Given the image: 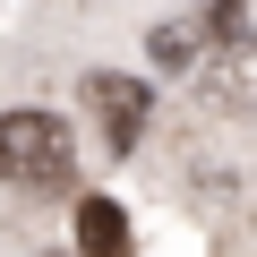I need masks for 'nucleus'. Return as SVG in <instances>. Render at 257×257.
Returning <instances> with one entry per match:
<instances>
[{
	"label": "nucleus",
	"mask_w": 257,
	"mask_h": 257,
	"mask_svg": "<svg viewBox=\"0 0 257 257\" xmlns=\"http://www.w3.org/2000/svg\"><path fill=\"white\" fill-rule=\"evenodd\" d=\"M77 248L86 257H138V248H128V214L111 197H86L77 206Z\"/></svg>",
	"instance_id": "nucleus-4"
},
{
	"label": "nucleus",
	"mask_w": 257,
	"mask_h": 257,
	"mask_svg": "<svg viewBox=\"0 0 257 257\" xmlns=\"http://www.w3.org/2000/svg\"><path fill=\"white\" fill-rule=\"evenodd\" d=\"M206 35H223V43H240V0H214V9H206Z\"/></svg>",
	"instance_id": "nucleus-6"
},
{
	"label": "nucleus",
	"mask_w": 257,
	"mask_h": 257,
	"mask_svg": "<svg viewBox=\"0 0 257 257\" xmlns=\"http://www.w3.org/2000/svg\"><path fill=\"white\" fill-rule=\"evenodd\" d=\"M43 257H52V248H43Z\"/></svg>",
	"instance_id": "nucleus-7"
},
{
	"label": "nucleus",
	"mask_w": 257,
	"mask_h": 257,
	"mask_svg": "<svg viewBox=\"0 0 257 257\" xmlns=\"http://www.w3.org/2000/svg\"><path fill=\"white\" fill-rule=\"evenodd\" d=\"M146 52H155V69H189V60H197V26H189V18H172V26H155V43H146Z\"/></svg>",
	"instance_id": "nucleus-5"
},
{
	"label": "nucleus",
	"mask_w": 257,
	"mask_h": 257,
	"mask_svg": "<svg viewBox=\"0 0 257 257\" xmlns=\"http://www.w3.org/2000/svg\"><path fill=\"white\" fill-rule=\"evenodd\" d=\"M77 146L60 111H0V180L9 189H69Z\"/></svg>",
	"instance_id": "nucleus-1"
},
{
	"label": "nucleus",
	"mask_w": 257,
	"mask_h": 257,
	"mask_svg": "<svg viewBox=\"0 0 257 257\" xmlns=\"http://www.w3.org/2000/svg\"><path fill=\"white\" fill-rule=\"evenodd\" d=\"M197 94H206L214 111H257V43H248V35H240V43H223V52L206 60Z\"/></svg>",
	"instance_id": "nucleus-3"
},
{
	"label": "nucleus",
	"mask_w": 257,
	"mask_h": 257,
	"mask_svg": "<svg viewBox=\"0 0 257 257\" xmlns=\"http://www.w3.org/2000/svg\"><path fill=\"white\" fill-rule=\"evenodd\" d=\"M86 103H94V120H103V146L111 155H128L138 146V128H146V111H155V94L138 86V77H86Z\"/></svg>",
	"instance_id": "nucleus-2"
}]
</instances>
